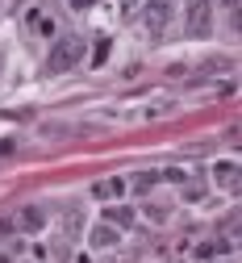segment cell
I'll return each mask as SVG.
<instances>
[{
	"instance_id": "9c48e42d",
	"label": "cell",
	"mask_w": 242,
	"mask_h": 263,
	"mask_svg": "<svg viewBox=\"0 0 242 263\" xmlns=\"http://www.w3.org/2000/svg\"><path fill=\"white\" fill-rule=\"evenodd\" d=\"M113 242H117V230H113L109 221H105V226H96V230H92V247H96V251H109Z\"/></svg>"
},
{
	"instance_id": "ba28073f",
	"label": "cell",
	"mask_w": 242,
	"mask_h": 263,
	"mask_svg": "<svg viewBox=\"0 0 242 263\" xmlns=\"http://www.w3.org/2000/svg\"><path fill=\"white\" fill-rule=\"evenodd\" d=\"M121 192H125V180H100V184H92V196H100V201H117Z\"/></svg>"
},
{
	"instance_id": "8fae6325",
	"label": "cell",
	"mask_w": 242,
	"mask_h": 263,
	"mask_svg": "<svg viewBox=\"0 0 242 263\" xmlns=\"http://www.w3.org/2000/svg\"><path fill=\"white\" fill-rule=\"evenodd\" d=\"M105 59H109V38H96V46H92V67H100Z\"/></svg>"
},
{
	"instance_id": "3957f363",
	"label": "cell",
	"mask_w": 242,
	"mask_h": 263,
	"mask_svg": "<svg viewBox=\"0 0 242 263\" xmlns=\"http://www.w3.org/2000/svg\"><path fill=\"white\" fill-rule=\"evenodd\" d=\"M138 17H142L146 34H151V38H159L163 29H167V21H171V5H167V0H146V5H142V13H138Z\"/></svg>"
},
{
	"instance_id": "9a60e30c",
	"label": "cell",
	"mask_w": 242,
	"mask_h": 263,
	"mask_svg": "<svg viewBox=\"0 0 242 263\" xmlns=\"http://www.w3.org/2000/svg\"><path fill=\"white\" fill-rule=\"evenodd\" d=\"M213 5H226V9H234V5H238V0H213Z\"/></svg>"
},
{
	"instance_id": "7c38bea8",
	"label": "cell",
	"mask_w": 242,
	"mask_h": 263,
	"mask_svg": "<svg viewBox=\"0 0 242 263\" xmlns=\"http://www.w3.org/2000/svg\"><path fill=\"white\" fill-rule=\"evenodd\" d=\"M221 251H230V242L213 238V242H200V251H196V255H204V259H209V255H221Z\"/></svg>"
},
{
	"instance_id": "6da1fadb",
	"label": "cell",
	"mask_w": 242,
	"mask_h": 263,
	"mask_svg": "<svg viewBox=\"0 0 242 263\" xmlns=\"http://www.w3.org/2000/svg\"><path fill=\"white\" fill-rule=\"evenodd\" d=\"M80 59H84V42H80L76 34L54 38V46H50V54H46V76H63V71L80 67Z\"/></svg>"
},
{
	"instance_id": "4fadbf2b",
	"label": "cell",
	"mask_w": 242,
	"mask_h": 263,
	"mask_svg": "<svg viewBox=\"0 0 242 263\" xmlns=\"http://www.w3.org/2000/svg\"><path fill=\"white\" fill-rule=\"evenodd\" d=\"M142 5H146V0H117L121 17H138V13H142Z\"/></svg>"
},
{
	"instance_id": "2e32d148",
	"label": "cell",
	"mask_w": 242,
	"mask_h": 263,
	"mask_svg": "<svg viewBox=\"0 0 242 263\" xmlns=\"http://www.w3.org/2000/svg\"><path fill=\"white\" fill-rule=\"evenodd\" d=\"M0 263H9V259H5V255H0Z\"/></svg>"
},
{
	"instance_id": "8992f818",
	"label": "cell",
	"mask_w": 242,
	"mask_h": 263,
	"mask_svg": "<svg viewBox=\"0 0 242 263\" xmlns=\"http://www.w3.org/2000/svg\"><path fill=\"white\" fill-rule=\"evenodd\" d=\"M17 226L25 230V234H33V230H42V226H46V213H42L38 205H25L21 217H17Z\"/></svg>"
},
{
	"instance_id": "7a4b0ae2",
	"label": "cell",
	"mask_w": 242,
	"mask_h": 263,
	"mask_svg": "<svg viewBox=\"0 0 242 263\" xmlns=\"http://www.w3.org/2000/svg\"><path fill=\"white\" fill-rule=\"evenodd\" d=\"M184 34L188 38L213 34V0H188V9H184Z\"/></svg>"
},
{
	"instance_id": "277c9868",
	"label": "cell",
	"mask_w": 242,
	"mask_h": 263,
	"mask_svg": "<svg viewBox=\"0 0 242 263\" xmlns=\"http://www.w3.org/2000/svg\"><path fill=\"white\" fill-rule=\"evenodd\" d=\"M213 184L226 188V192L238 188V163H234V159H217V163H213Z\"/></svg>"
},
{
	"instance_id": "5b68a950",
	"label": "cell",
	"mask_w": 242,
	"mask_h": 263,
	"mask_svg": "<svg viewBox=\"0 0 242 263\" xmlns=\"http://www.w3.org/2000/svg\"><path fill=\"white\" fill-rule=\"evenodd\" d=\"M25 29H29L33 38H50V34H54V17L42 13V9H29V13H25Z\"/></svg>"
},
{
	"instance_id": "30bf717a",
	"label": "cell",
	"mask_w": 242,
	"mask_h": 263,
	"mask_svg": "<svg viewBox=\"0 0 242 263\" xmlns=\"http://www.w3.org/2000/svg\"><path fill=\"white\" fill-rule=\"evenodd\" d=\"M159 184V172H142V176H134V192H151Z\"/></svg>"
},
{
	"instance_id": "5bb4252c",
	"label": "cell",
	"mask_w": 242,
	"mask_h": 263,
	"mask_svg": "<svg viewBox=\"0 0 242 263\" xmlns=\"http://www.w3.org/2000/svg\"><path fill=\"white\" fill-rule=\"evenodd\" d=\"M67 5H71V9L80 13V9H92V5H96V0H67Z\"/></svg>"
},
{
	"instance_id": "52a82bcc",
	"label": "cell",
	"mask_w": 242,
	"mask_h": 263,
	"mask_svg": "<svg viewBox=\"0 0 242 263\" xmlns=\"http://www.w3.org/2000/svg\"><path fill=\"white\" fill-rule=\"evenodd\" d=\"M105 221H109L113 230H129V226H134V209H125V205H109V209H105Z\"/></svg>"
}]
</instances>
